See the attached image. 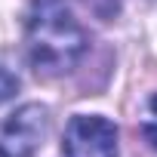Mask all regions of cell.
Masks as SVG:
<instances>
[{
  "mask_svg": "<svg viewBox=\"0 0 157 157\" xmlns=\"http://www.w3.org/2000/svg\"><path fill=\"white\" fill-rule=\"evenodd\" d=\"M90 40L68 0H34L25 25V52L40 77H62L83 59Z\"/></svg>",
  "mask_w": 157,
  "mask_h": 157,
  "instance_id": "6da1fadb",
  "label": "cell"
},
{
  "mask_svg": "<svg viewBox=\"0 0 157 157\" xmlns=\"http://www.w3.org/2000/svg\"><path fill=\"white\" fill-rule=\"evenodd\" d=\"M120 129L102 114H74L65 126V157H120Z\"/></svg>",
  "mask_w": 157,
  "mask_h": 157,
  "instance_id": "7a4b0ae2",
  "label": "cell"
},
{
  "mask_svg": "<svg viewBox=\"0 0 157 157\" xmlns=\"http://www.w3.org/2000/svg\"><path fill=\"white\" fill-rule=\"evenodd\" d=\"M49 132V111L40 102L16 108L0 120V157H34Z\"/></svg>",
  "mask_w": 157,
  "mask_h": 157,
  "instance_id": "3957f363",
  "label": "cell"
},
{
  "mask_svg": "<svg viewBox=\"0 0 157 157\" xmlns=\"http://www.w3.org/2000/svg\"><path fill=\"white\" fill-rule=\"evenodd\" d=\"M90 6V13H96L102 22H111L117 13H120V0H83Z\"/></svg>",
  "mask_w": 157,
  "mask_h": 157,
  "instance_id": "277c9868",
  "label": "cell"
},
{
  "mask_svg": "<svg viewBox=\"0 0 157 157\" xmlns=\"http://www.w3.org/2000/svg\"><path fill=\"white\" fill-rule=\"evenodd\" d=\"M16 93H19V77H16L10 68H3V65H0V105H3V102H10Z\"/></svg>",
  "mask_w": 157,
  "mask_h": 157,
  "instance_id": "5b68a950",
  "label": "cell"
},
{
  "mask_svg": "<svg viewBox=\"0 0 157 157\" xmlns=\"http://www.w3.org/2000/svg\"><path fill=\"white\" fill-rule=\"evenodd\" d=\"M142 136H145V139H148V145L157 151V123H145V126H142Z\"/></svg>",
  "mask_w": 157,
  "mask_h": 157,
  "instance_id": "8992f818",
  "label": "cell"
},
{
  "mask_svg": "<svg viewBox=\"0 0 157 157\" xmlns=\"http://www.w3.org/2000/svg\"><path fill=\"white\" fill-rule=\"evenodd\" d=\"M148 105H151V111H154V114H157V96H154V99H151V102H148Z\"/></svg>",
  "mask_w": 157,
  "mask_h": 157,
  "instance_id": "52a82bcc",
  "label": "cell"
}]
</instances>
